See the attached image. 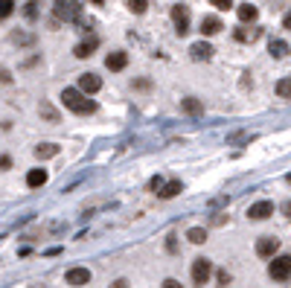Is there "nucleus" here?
I'll return each instance as SVG.
<instances>
[{
  "mask_svg": "<svg viewBox=\"0 0 291 288\" xmlns=\"http://www.w3.org/2000/svg\"><path fill=\"white\" fill-rule=\"evenodd\" d=\"M61 102H64V108H70L73 114H93L96 111V102L87 99V93H82L79 87H64L61 90Z\"/></svg>",
  "mask_w": 291,
  "mask_h": 288,
  "instance_id": "obj_1",
  "label": "nucleus"
},
{
  "mask_svg": "<svg viewBox=\"0 0 291 288\" xmlns=\"http://www.w3.org/2000/svg\"><path fill=\"white\" fill-rule=\"evenodd\" d=\"M52 12H55L58 20H79L82 17V3L79 0H55Z\"/></svg>",
  "mask_w": 291,
  "mask_h": 288,
  "instance_id": "obj_2",
  "label": "nucleus"
},
{
  "mask_svg": "<svg viewBox=\"0 0 291 288\" xmlns=\"http://www.w3.org/2000/svg\"><path fill=\"white\" fill-rule=\"evenodd\" d=\"M268 274L271 280H280V283L291 280V256H274V262L268 265Z\"/></svg>",
  "mask_w": 291,
  "mask_h": 288,
  "instance_id": "obj_3",
  "label": "nucleus"
},
{
  "mask_svg": "<svg viewBox=\"0 0 291 288\" xmlns=\"http://www.w3.org/2000/svg\"><path fill=\"white\" fill-rule=\"evenodd\" d=\"M172 23H175V32L178 35H187L189 32V6L175 3L172 6Z\"/></svg>",
  "mask_w": 291,
  "mask_h": 288,
  "instance_id": "obj_4",
  "label": "nucleus"
},
{
  "mask_svg": "<svg viewBox=\"0 0 291 288\" xmlns=\"http://www.w3.org/2000/svg\"><path fill=\"white\" fill-rule=\"evenodd\" d=\"M210 274H213V262L204 259V256H198V259L192 262V283H195V286H207Z\"/></svg>",
  "mask_w": 291,
  "mask_h": 288,
  "instance_id": "obj_5",
  "label": "nucleus"
},
{
  "mask_svg": "<svg viewBox=\"0 0 291 288\" xmlns=\"http://www.w3.org/2000/svg\"><path fill=\"white\" fill-rule=\"evenodd\" d=\"M268 216H274V204H271V201H257V204H251V207H248V219L265 221Z\"/></svg>",
  "mask_w": 291,
  "mask_h": 288,
  "instance_id": "obj_6",
  "label": "nucleus"
},
{
  "mask_svg": "<svg viewBox=\"0 0 291 288\" xmlns=\"http://www.w3.org/2000/svg\"><path fill=\"white\" fill-rule=\"evenodd\" d=\"M277 251H280V239H274V236H262V239L257 242V254L262 256V259L274 256Z\"/></svg>",
  "mask_w": 291,
  "mask_h": 288,
  "instance_id": "obj_7",
  "label": "nucleus"
},
{
  "mask_svg": "<svg viewBox=\"0 0 291 288\" xmlns=\"http://www.w3.org/2000/svg\"><path fill=\"white\" fill-rule=\"evenodd\" d=\"M64 283H67V286H73V288L87 286V283H90V271H87V268H70L67 277H64Z\"/></svg>",
  "mask_w": 291,
  "mask_h": 288,
  "instance_id": "obj_8",
  "label": "nucleus"
},
{
  "mask_svg": "<svg viewBox=\"0 0 291 288\" xmlns=\"http://www.w3.org/2000/svg\"><path fill=\"white\" fill-rule=\"evenodd\" d=\"M99 87H102V79H99L96 73H82V76H79V90H82V93H96Z\"/></svg>",
  "mask_w": 291,
  "mask_h": 288,
  "instance_id": "obj_9",
  "label": "nucleus"
},
{
  "mask_svg": "<svg viewBox=\"0 0 291 288\" xmlns=\"http://www.w3.org/2000/svg\"><path fill=\"white\" fill-rule=\"evenodd\" d=\"M96 47H99V38H96V35H90L87 41H82V44H76V50H73V55H76V58H90Z\"/></svg>",
  "mask_w": 291,
  "mask_h": 288,
  "instance_id": "obj_10",
  "label": "nucleus"
},
{
  "mask_svg": "<svg viewBox=\"0 0 291 288\" xmlns=\"http://www.w3.org/2000/svg\"><path fill=\"white\" fill-rule=\"evenodd\" d=\"M189 52H192V58H195V61H210L216 50H213L207 41H198V44H192V47H189Z\"/></svg>",
  "mask_w": 291,
  "mask_h": 288,
  "instance_id": "obj_11",
  "label": "nucleus"
},
{
  "mask_svg": "<svg viewBox=\"0 0 291 288\" xmlns=\"http://www.w3.org/2000/svg\"><path fill=\"white\" fill-rule=\"evenodd\" d=\"M222 29H224L222 17H216V15H207L204 20H201V35H216V32H222Z\"/></svg>",
  "mask_w": 291,
  "mask_h": 288,
  "instance_id": "obj_12",
  "label": "nucleus"
},
{
  "mask_svg": "<svg viewBox=\"0 0 291 288\" xmlns=\"http://www.w3.org/2000/svg\"><path fill=\"white\" fill-rule=\"evenodd\" d=\"M125 64H128V52H122V50L111 52V55L105 58V67H108V70H122Z\"/></svg>",
  "mask_w": 291,
  "mask_h": 288,
  "instance_id": "obj_13",
  "label": "nucleus"
},
{
  "mask_svg": "<svg viewBox=\"0 0 291 288\" xmlns=\"http://www.w3.org/2000/svg\"><path fill=\"white\" fill-rule=\"evenodd\" d=\"M47 184V169H29V175H26V187L29 189H38Z\"/></svg>",
  "mask_w": 291,
  "mask_h": 288,
  "instance_id": "obj_14",
  "label": "nucleus"
},
{
  "mask_svg": "<svg viewBox=\"0 0 291 288\" xmlns=\"http://www.w3.org/2000/svg\"><path fill=\"white\" fill-rule=\"evenodd\" d=\"M236 15H239L242 23H254V20L259 17V12H257V6H251V3H242L239 9H236Z\"/></svg>",
  "mask_w": 291,
  "mask_h": 288,
  "instance_id": "obj_15",
  "label": "nucleus"
},
{
  "mask_svg": "<svg viewBox=\"0 0 291 288\" xmlns=\"http://www.w3.org/2000/svg\"><path fill=\"white\" fill-rule=\"evenodd\" d=\"M268 50H271V55H274V58H286V55L291 52V47L286 44V41H280V38H271Z\"/></svg>",
  "mask_w": 291,
  "mask_h": 288,
  "instance_id": "obj_16",
  "label": "nucleus"
},
{
  "mask_svg": "<svg viewBox=\"0 0 291 288\" xmlns=\"http://www.w3.org/2000/svg\"><path fill=\"white\" fill-rule=\"evenodd\" d=\"M35 154H38L41 160H47V157H55V154H58V146H55V143H41V146L35 149Z\"/></svg>",
  "mask_w": 291,
  "mask_h": 288,
  "instance_id": "obj_17",
  "label": "nucleus"
},
{
  "mask_svg": "<svg viewBox=\"0 0 291 288\" xmlns=\"http://www.w3.org/2000/svg\"><path fill=\"white\" fill-rule=\"evenodd\" d=\"M178 192H181V181H169V184H163V187H160L157 195H160V198H175Z\"/></svg>",
  "mask_w": 291,
  "mask_h": 288,
  "instance_id": "obj_18",
  "label": "nucleus"
},
{
  "mask_svg": "<svg viewBox=\"0 0 291 288\" xmlns=\"http://www.w3.org/2000/svg\"><path fill=\"white\" fill-rule=\"evenodd\" d=\"M181 108H184L187 114H204V105H201L198 99H184L181 102Z\"/></svg>",
  "mask_w": 291,
  "mask_h": 288,
  "instance_id": "obj_19",
  "label": "nucleus"
},
{
  "mask_svg": "<svg viewBox=\"0 0 291 288\" xmlns=\"http://www.w3.org/2000/svg\"><path fill=\"white\" fill-rule=\"evenodd\" d=\"M187 239H189V242H192V245H201V242H207V233H204V227H189Z\"/></svg>",
  "mask_w": 291,
  "mask_h": 288,
  "instance_id": "obj_20",
  "label": "nucleus"
},
{
  "mask_svg": "<svg viewBox=\"0 0 291 288\" xmlns=\"http://www.w3.org/2000/svg\"><path fill=\"white\" fill-rule=\"evenodd\" d=\"M277 96L291 99V79H280V82H277Z\"/></svg>",
  "mask_w": 291,
  "mask_h": 288,
  "instance_id": "obj_21",
  "label": "nucleus"
},
{
  "mask_svg": "<svg viewBox=\"0 0 291 288\" xmlns=\"http://www.w3.org/2000/svg\"><path fill=\"white\" fill-rule=\"evenodd\" d=\"M15 12V0H0V20Z\"/></svg>",
  "mask_w": 291,
  "mask_h": 288,
  "instance_id": "obj_22",
  "label": "nucleus"
},
{
  "mask_svg": "<svg viewBox=\"0 0 291 288\" xmlns=\"http://www.w3.org/2000/svg\"><path fill=\"white\" fill-rule=\"evenodd\" d=\"M146 6H149L146 0H128V9H131L134 15H143V12H146Z\"/></svg>",
  "mask_w": 291,
  "mask_h": 288,
  "instance_id": "obj_23",
  "label": "nucleus"
},
{
  "mask_svg": "<svg viewBox=\"0 0 291 288\" xmlns=\"http://www.w3.org/2000/svg\"><path fill=\"white\" fill-rule=\"evenodd\" d=\"M23 15L29 17V20H35V17H38V3H32V0H29V3L23 6Z\"/></svg>",
  "mask_w": 291,
  "mask_h": 288,
  "instance_id": "obj_24",
  "label": "nucleus"
},
{
  "mask_svg": "<svg viewBox=\"0 0 291 288\" xmlns=\"http://www.w3.org/2000/svg\"><path fill=\"white\" fill-rule=\"evenodd\" d=\"M210 6H216L219 12H227V9H233V0H210Z\"/></svg>",
  "mask_w": 291,
  "mask_h": 288,
  "instance_id": "obj_25",
  "label": "nucleus"
},
{
  "mask_svg": "<svg viewBox=\"0 0 291 288\" xmlns=\"http://www.w3.org/2000/svg\"><path fill=\"white\" fill-rule=\"evenodd\" d=\"M257 29H251V32H248V29H239V32H236V38H239V41H254V38H257Z\"/></svg>",
  "mask_w": 291,
  "mask_h": 288,
  "instance_id": "obj_26",
  "label": "nucleus"
},
{
  "mask_svg": "<svg viewBox=\"0 0 291 288\" xmlns=\"http://www.w3.org/2000/svg\"><path fill=\"white\" fill-rule=\"evenodd\" d=\"M41 114H44V117H47V119H52V122L58 119V117H55V111H52L50 105H44V108H41Z\"/></svg>",
  "mask_w": 291,
  "mask_h": 288,
  "instance_id": "obj_27",
  "label": "nucleus"
},
{
  "mask_svg": "<svg viewBox=\"0 0 291 288\" xmlns=\"http://www.w3.org/2000/svg\"><path fill=\"white\" fill-rule=\"evenodd\" d=\"M160 187H163V178H160V175L152 178V189H154V192H160Z\"/></svg>",
  "mask_w": 291,
  "mask_h": 288,
  "instance_id": "obj_28",
  "label": "nucleus"
},
{
  "mask_svg": "<svg viewBox=\"0 0 291 288\" xmlns=\"http://www.w3.org/2000/svg\"><path fill=\"white\" fill-rule=\"evenodd\" d=\"M160 288H184V286H181L178 280H166V283H163V286H160Z\"/></svg>",
  "mask_w": 291,
  "mask_h": 288,
  "instance_id": "obj_29",
  "label": "nucleus"
},
{
  "mask_svg": "<svg viewBox=\"0 0 291 288\" xmlns=\"http://www.w3.org/2000/svg\"><path fill=\"white\" fill-rule=\"evenodd\" d=\"M0 82H3V85H9V82H12V76H9V70H0Z\"/></svg>",
  "mask_w": 291,
  "mask_h": 288,
  "instance_id": "obj_30",
  "label": "nucleus"
},
{
  "mask_svg": "<svg viewBox=\"0 0 291 288\" xmlns=\"http://www.w3.org/2000/svg\"><path fill=\"white\" fill-rule=\"evenodd\" d=\"M9 166H12V160L6 154H0V169H9Z\"/></svg>",
  "mask_w": 291,
  "mask_h": 288,
  "instance_id": "obj_31",
  "label": "nucleus"
},
{
  "mask_svg": "<svg viewBox=\"0 0 291 288\" xmlns=\"http://www.w3.org/2000/svg\"><path fill=\"white\" fill-rule=\"evenodd\" d=\"M219 283H222V286H227V283H230V274H227V271H219Z\"/></svg>",
  "mask_w": 291,
  "mask_h": 288,
  "instance_id": "obj_32",
  "label": "nucleus"
},
{
  "mask_svg": "<svg viewBox=\"0 0 291 288\" xmlns=\"http://www.w3.org/2000/svg\"><path fill=\"white\" fill-rule=\"evenodd\" d=\"M283 213H286V219L291 221V201H286V204H283Z\"/></svg>",
  "mask_w": 291,
  "mask_h": 288,
  "instance_id": "obj_33",
  "label": "nucleus"
},
{
  "mask_svg": "<svg viewBox=\"0 0 291 288\" xmlns=\"http://www.w3.org/2000/svg\"><path fill=\"white\" fill-rule=\"evenodd\" d=\"M111 288H131V286H128V280H117Z\"/></svg>",
  "mask_w": 291,
  "mask_h": 288,
  "instance_id": "obj_34",
  "label": "nucleus"
},
{
  "mask_svg": "<svg viewBox=\"0 0 291 288\" xmlns=\"http://www.w3.org/2000/svg\"><path fill=\"white\" fill-rule=\"evenodd\" d=\"M283 26H286V29H291V12L286 17H283Z\"/></svg>",
  "mask_w": 291,
  "mask_h": 288,
  "instance_id": "obj_35",
  "label": "nucleus"
},
{
  "mask_svg": "<svg viewBox=\"0 0 291 288\" xmlns=\"http://www.w3.org/2000/svg\"><path fill=\"white\" fill-rule=\"evenodd\" d=\"M90 3H96V6H102V3H105V0H90Z\"/></svg>",
  "mask_w": 291,
  "mask_h": 288,
  "instance_id": "obj_36",
  "label": "nucleus"
}]
</instances>
